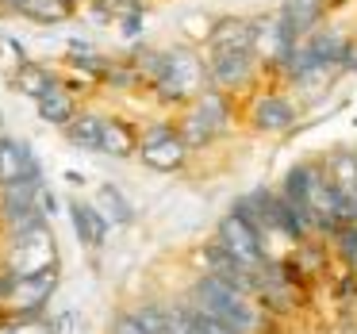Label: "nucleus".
Listing matches in <instances>:
<instances>
[{
  "instance_id": "obj_1",
  "label": "nucleus",
  "mask_w": 357,
  "mask_h": 334,
  "mask_svg": "<svg viewBox=\"0 0 357 334\" xmlns=\"http://www.w3.org/2000/svg\"><path fill=\"white\" fill-rule=\"evenodd\" d=\"M142 77V89L158 96L162 108H185L208 89V54L200 43H165V47H131L127 54Z\"/></svg>"
},
{
  "instance_id": "obj_2",
  "label": "nucleus",
  "mask_w": 357,
  "mask_h": 334,
  "mask_svg": "<svg viewBox=\"0 0 357 334\" xmlns=\"http://www.w3.org/2000/svg\"><path fill=\"white\" fill-rule=\"evenodd\" d=\"M192 303L200 311H208V315L223 319V323L234 326L238 334H254V326H257V311H254V303H250V296L238 292L234 284H227V280L211 277V273H200V277H196Z\"/></svg>"
},
{
  "instance_id": "obj_3",
  "label": "nucleus",
  "mask_w": 357,
  "mask_h": 334,
  "mask_svg": "<svg viewBox=\"0 0 357 334\" xmlns=\"http://www.w3.org/2000/svg\"><path fill=\"white\" fill-rule=\"evenodd\" d=\"M246 123L261 135H288L296 131L300 123V100H292L284 81H273L265 77L261 85L250 93V104H246Z\"/></svg>"
},
{
  "instance_id": "obj_4",
  "label": "nucleus",
  "mask_w": 357,
  "mask_h": 334,
  "mask_svg": "<svg viewBox=\"0 0 357 334\" xmlns=\"http://www.w3.org/2000/svg\"><path fill=\"white\" fill-rule=\"evenodd\" d=\"M261 81H265V70L254 50H219V54H208V89L231 96V100L250 96Z\"/></svg>"
},
{
  "instance_id": "obj_5",
  "label": "nucleus",
  "mask_w": 357,
  "mask_h": 334,
  "mask_svg": "<svg viewBox=\"0 0 357 334\" xmlns=\"http://www.w3.org/2000/svg\"><path fill=\"white\" fill-rule=\"evenodd\" d=\"M192 158L188 142L181 139L177 123L173 119H154V123L142 127V139H139V162L154 173H181Z\"/></svg>"
},
{
  "instance_id": "obj_6",
  "label": "nucleus",
  "mask_w": 357,
  "mask_h": 334,
  "mask_svg": "<svg viewBox=\"0 0 357 334\" xmlns=\"http://www.w3.org/2000/svg\"><path fill=\"white\" fill-rule=\"evenodd\" d=\"M58 265V242L50 234V223L27 227V231H16L8 242V257H4V269L12 277H31V273L54 269Z\"/></svg>"
},
{
  "instance_id": "obj_7",
  "label": "nucleus",
  "mask_w": 357,
  "mask_h": 334,
  "mask_svg": "<svg viewBox=\"0 0 357 334\" xmlns=\"http://www.w3.org/2000/svg\"><path fill=\"white\" fill-rule=\"evenodd\" d=\"M215 242L227 250V254L234 257V261H242L246 269H261L269 257H265V246H261V231H257L250 219H242L238 211H227L223 219H219L215 227Z\"/></svg>"
},
{
  "instance_id": "obj_8",
  "label": "nucleus",
  "mask_w": 357,
  "mask_h": 334,
  "mask_svg": "<svg viewBox=\"0 0 357 334\" xmlns=\"http://www.w3.org/2000/svg\"><path fill=\"white\" fill-rule=\"evenodd\" d=\"M54 288H58V265L54 269H43V273H31V277H16V284H12L4 303H12V315L39 319L43 308L50 303V296H54Z\"/></svg>"
},
{
  "instance_id": "obj_9",
  "label": "nucleus",
  "mask_w": 357,
  "mask_h": 334,
  "mask_svg": "<svg viewBox=\"0 0 357 334\" xmlns=\"http://www.w3.org/2000/svg\"><path fill=\"white\" fill-rule=\"evenodd\" d=\"M16 181H43V165L27 139L0 135V188Z\"/></svg>"
},
{
  "instance_id": "obj_10",
  "label": "nucleus",
  "mask_w": 357,
  "mask_h": 334,
  "mask_svg": "<svg viewBox=\"0 0 357 334\" xmlns=\"http://www.w3.org/2000/svg\"><path fill=\"white\" fill-rule=\"evenodd\" d=\"M62 77H66L62 66L39 62V58H24V62L8 73V85L16 89L20 96H27V100L35 104V100H43L54 85H62Z\"/></svg>"
},
{
  "instance_id": "obj_11",
  "label": "nucleus",
  "mask_w": 357,
  "mask_h": 334,
  "mask_svg": "<svg viewBox=\"0 0 357 334\" xmlns=\"http://www.w3.org/2000/svg\"><path fill=\"white\" fill-rule=\"evenodd\" d=\"M280 8V20H284V31L292 43L307 39L315 27H323L331 20V8H326V0H284L277 4Z\"/></svg>"
},
{
  "instance_id": "obj_12",
  "label": "nucleus",
  "mask_w": 357,
  "mask_h": 334,
  "mask_svg": "<svg viewBox=\"0 0 357 334\" xmlns=\"http://www.w3.org/2000/svg\"><path fill=\"white\" fill-rule=\"evenodd\" d=\"M219 50H254V16H219L204 39V54Z\"/></svg>"
},
{
  "instance_id": "obj_13",
  "label": "nucleus",
  "mask_w": 357,
  "mask_h": 334,
  "mask_svg": "<svg viewBox=\"0 0 357 334\" xmlns=\"http://www.w3.org/2000/svg\"><path fill=\"white\" fill-rule=\"evenodd\" d=\"M139 139L142 131L123 116H104V131H100V154L127 162V158H139Z\"/></svg>"
},
{
  "instance_id": "obj_14",
  "label": "nucleus",
  "mask_w": 357,
  "mask_h": 334,
  "mask_svg": "<svg viewBox=\"0 0 357 334\" xmlns=\"http://www.w3.org/2000/svg\"><path fill=\"white\" fill-rule=\"evenodd\" d=\"M35 112H39V119H43L47 127H58V131H62V127L81 112L77 89H73L70 81L62 77V85H54L47 96H43V100H35Z\"/></svg>"
},
{
  "instance_id": "obj_15",
  "label": "nucleus",
  "mask_w": 357,
  "mask_h": 334,
  "mask_svg": "<svg viewBox=\"0 0 357 334\" xmlns=\"http://www.w3.org/2000/svg\"><path fill=\"white\" fill-rule=\"evenodd\" d=\"M70 223H73V234H77L85 246L100 250L104 242H108V231L112 223L100 215V208L96 204H85V200H70Z\"/></svg>"
},
{
  "instance_id": "obj_16",
  "label": "nucleus",
  "mask_w": 357,
  "mask_h": 334,
  "mask_svg": "<svg viewBox=\"0 0 357 334\" xmlns=\"http://www.w3.org/2000/svg\"><path fill=\"white\" fill-rule=\"evenodd\" d=\"M16 16L35 27H62L70 20H77L81 8H73L70 0H24L16 8Z\"/></svg>"
},
{
  "instance_id": "obj_17",
  "label": "nucleus",
  "mask_w": 357,
  "mask_h": 334,
  "mask_svg": "<svg viewBox=\"0 0 357 334\" xmlns=\"http://www.w3.org/2000/svg\"><path fill=\"white\" fill-rule=\"evenodd\" d=\"M100 131H104V112H93V108H81L62 127L66 142L73 150H89V154H100Z\"/></svg>"
},
{
  "instance_id": "obj_18",
  "label": "nucleus",
  "mask_w": 357,
  "mask_h": 334,
  "mask_svg": "<svg viewBox=\"0 0 357 334\" xmlns=\"http://www.w3.org/2000/svg\"><path fill=\"white\" fill-rule=\"evenodd\" d=\"M173 123H177L181 139L188 142V150H208L211 142L219 139V135H215V127H211L208 119L200 116V108H196L192 100H188L185 108H177V119H173Z\"/></svg>"
},
{
  "instance_id": "obj_19",
  "label": "nucleus",
  "mask_w": 357,
  "mask_h": 334,
  "mask_svg": "<svg viewBox=\"0 0 357 334\" xmlns=\"http://www.w3.org/2000/svg\"><path fill=\"white\" fill-rule=\"evenodd\" d=\"M323 165H326L331 185L338 188L346 200H354V192H357V150H334Z\"/></svg>"
},
{
  "instance_id": "obj_20",
  "label": "nucleus",
  "mask_w": 357,
  "mask_h": 334,
  "mask_svg": "<svg viewBox=\"0 0 357 334\" xmlns=\"http://www.w3.org/2000/svg\"><path fill=\"white\" fill-rule=\"evenodd\" d=\"M93 204L100 208V215L108 219V223H116V227H127L135 219V208H131V200H127L123 192H119L116 185H96V192H93Z\"/></svg>"
},
{
  "instance_id": "obj_21",
  "label": "nucleus",
  "mask_w": 357,
  "mask_h": 334,
  "mask_svg": "<svg viewBox=\"0 0 357 334\" xmlns=\"http://www.w3.org/2000/svg\"><path fill=\"white\" fill-rule=\"evenodd\" d=\"M334 246H338L342 261L349 265V269H357V219H346V223H338V231L331 234Z\"/></svg>"
},
{
  "instance_id": "obj_22",
  "label": "nucleus",
  "mask_w": 357,
  "mask_h": 334,
  "mask_svg": "<svg viewBox=\"0 0 357 334\" xmlns=\"http://www.w3.org/2000/svg\"><path fill=\"white\" fill-rule=\"evenodd\" d=\"M185 311H188V319H192V326L200 334H238L234 326H227L223 319H215V315H208V311H200L196 303H185Z\"/></svg>"
},
{
  "instance_id": "obj_23",
  "label": "nucleus",
  "mask_w": 357,
  "mask_h": 334,
  "mask_svg": "<svg viewBox=\"0 0 357 334\" xmlns=\"http://www.w3.org/2000/svg\"><path fill=\"white\" fill-rule=\"evenodd\" d=\"M135 319H139V323L146 326L150 334H169V319H173V311H162V308H154V303H142V308L135 311Z\"/></svg>"
},
{
  "instance_id": "obj_24",
  "label": "nucleus",
  "mask_w": 357,
  "mask_h": 334,
  "mask_svg": "<svg viewBox=\"0 0 357 334\" xmlns=\"http://www.w3.org/2000/svg\"><path fill=\"white\" fill-rule=\"evenodd\" d=\"M169 334H200V331L192 326L188 311H185V308H177V311H173V319H169Z\"/></svg>"
},
{
  "instance_id": "obj_25",
  "label": "nucleus",
  "mask_w": 357,
  "mask_h": 334,
  "mask_svg": "<svg viewBox=\"0 0 357 334\" xmlns=\"http://www.w3.org/2000/svg\"><path fill=\"white\" fill-rule=\"evenodd\" d=\"M35 204H39V211L47 219H54V208H58V200H54V192H50L47 185H39V196H35Z\"/></svg>"
},
{
  "instance_id": "obj_26",
  "label": "nucleus",
  "mask_w": 357,
  "mask_h": 334,
  "mask_svg": "<svg viewBox=\"0 0 357 334\" xmlns=\"http://www.w3.org/2000/svg\"><path fill=\"white\" fill-rule=\"evenodd\" d=\"M116 334H150V331H146V326H142L135 315H119V319H116Z\"/></svg>"
},
{
  "instance_id": "obj_27",
  "label": "nucleus",
  "mask_w": 357,
  "mask_h": 334,
  "mask_svg": "<svg viewBox=\"0 0 357 334\" xmlns=\"http://www.w3.org/2000/svg\"><path fill=\"white\" fill-rule=\"evenodd\" d=\"M20 4H24V0H0V12H12V16H16Z\"/></svg>"
},
{
  "instance_id": "obj_28",
  "label": "nucleus",
  "mask_w": 357,
  "mask_h": 334,
  "mask_svg": "<svg viewBox=\"0 0 357 334\" xmlns=\"http://www.w3.org/2000/svg\"><path fill=\"white\" fill-rule=\"evenodd\" d=\"M342 4H346V0H326V8H331V16H334V12L342 8Z\"/></svg>"
},
{
  "instance_id": "obj_29",
  "label": "nucleus",
  "mask_w": 357,
  "mask_h": 334,
  "mask_svg": "<svg viewBox=\"0 0 357 334\" xmlns=\"http://www.w3.org/2000/svg\"><path fill=\"white\" fill-rule=\"evenodd\" d=\"M70 4H73V8H81V12H85L89 4H93V0H70Z\"/></svg>"
},
{
  "instance_id": "obj_30",
  "label": "nucleus",
  "mask_w": 357,
  "mask_h": 334,
  "mask_svg": "<svg viewBox=\"0 0 357 334\" xmlns=\"http://www.w3.org/2000/svg\"><path fill=\"white\" fill-rule=\"evenodd\" d=\"M0 135H4V112H0Z\"/></svg>"
}]
</instances>
